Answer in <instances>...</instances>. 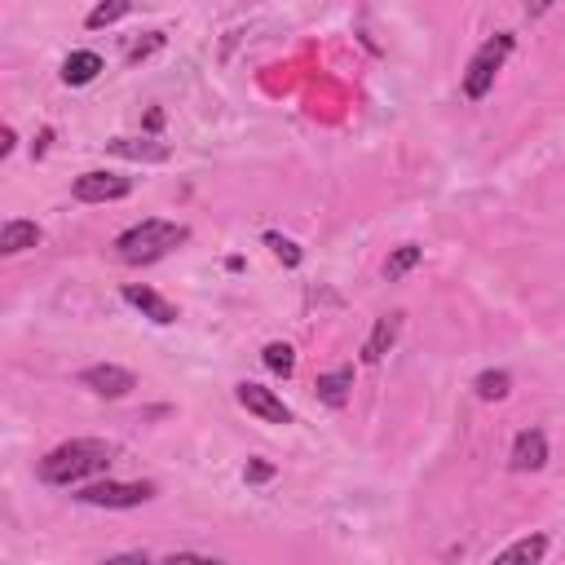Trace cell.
Here are the masks:
<instances>
[{"label":"cell","mask_w":565,"mask_h":565,"mask_svg":"<svg viewBox=\"0 0 565 565\" xmlns=\"http://www.w3.org/2000/svg\"><path fill=\"white\" fill-rule=\"evenodd\" d=\"M115 463V441L106 437H75V441H62L53 446L40 463H35V477L44 486H75L84 477H97Z\"/></svg>","instance_id":"cell-1"},{"label":"cell","mask_w":565,"mask_h":565,"mask_svg":"<svg viewBox=\"0 0 565 565\" xmlns=\"http://www.w3.org/2000/svg\"><path fill=\"white\" fill-rule=\"evenodd\" d=\"M185 238H190L185 225L163 221V216H150V221H141V225H132V230H124V234L115 238V256H119L124 265H154V260H163L168 252H177Z\"/></svg>","instance_id":"cell-2"},{"label":"cell","mask_w":565,"mask_h":565,"mask_svg":"<svg viewBox=\"0 0 565 565\" xmlns=\"http://www.w3.org/2000/svg\"><path fill=\"white\" fill-rule=\"evenodd\" d=\"M512 49H516L512 31H494V35L468 57V71H463V97H468V102H481V97L494 88V75H499L503 62L512 57Z\"/></svg>","instance_id":"cell-3"},{"label":"cell","mask_w":565,"mask_h":565,"mask_svg":"<svg viewBox=\"0 0 565 565\" xmlns=\"http://www.w3.org/2000/svg\"><path fill=\"white\" fill-rule=\"evenodd\" d=\"M75 499L88 508H141L154 499V486L150 481H93Z\"/></svg>","instance_id":"cell-4"},{"label":"cell","mask_w":565,"mask_h":565,"mask_svg":"<svg viewBox=\"0 0 565 565\" xmlns=\"http://www.w3.org/2000/svg\"><path fill=\"white\" fill-rule=\"evenodd\" d=\"M234 397H238V406H243V411H252V415H256V419H265V424H291V406H287L274 388H265V384L243 380V384L234 388Z\"/></svg>","instance_id":"cell-5"},{"label":"cell","mask_w":565,"mask_h":565,"mask_svg":"<svg viewBox=\"0 0 565 565\" xmlns=\"http://www.w3.org/2000/svg\"><path fill=\"white\" fill-rule=\"evenodd\" d=\"M79 384L88 393H97V397H128L137 388V375L124 371V366H115V362H97V366H84L79 371Z\"/></svg>","instance_id":"cell-6"},{"label":"cell","mask_w":565,"mask_h":565,"mask_svg":"<svg viewBox=\"0 0 565 565\" xmlns=\"http://www.w3.org/2000/svg\"><path fill=\"white\" fill-rule=\"evenodd\" d=\"M128 190H132V181L119 172H79L71 185V194L79 203H110V199H124Z\"/></svg>","instance_id":"cell-7"},{"label":"cell","mask_w":565,"mask_h":565,"mask_svg":"<svg viewBox=\"0 0 565 565\" xmlns=\"http://www.w3.org/2000/svg\"><path fill=\"white\" fill-rule=\"evenodd\" d=\"M124 300L132 305V309H141L150 322H159V327H168V322H177V305L172 300H163L154 287H141V282H128L124 287Z\"/></svg>","instance_id":"cell-8"},{"label":"cell","mask_w":565,"mask_h":565,"mask_svg":"<svg viewBox=\"0 0 565 565\" xmlns=\"http://www.w3.org/2000/svg\"><path fill=\"white\" fill-rule=\"evenodd\" d=\"M543 463H547V437L539 428L516 433V441H512V468L516 472H539Z\"/></svg>","instance_id":"cell-9"},{"label":"cell","mask_w":565,"mask_h":565,"mask_svg":"<svg viewBox=\"0 0 565 565\" xmlns=\"http://www.w3.org/2000/svg\"><path fill=\"white\" fill-rule=\"evenodd\" d=\"M397 331H402V313H384V318H375V327H371V335H366V344H362V362H380V358L393 349Z\"/></svg>","instance_id":"cell-10"},{"label":"cell","mask_w":565,"mask_h":565,"mask_svg":"<svg viewBox=\"0 0 565 565\" xmlns=\"http://www.w3.org/2000/svg\"><path fill=\"white\" fill-rule=\"evenodd\" d=\"M40 238H44V234H40L35 221H4V230H0V252H4V256H18V252L35 247Z\"/></svg>","instance_id":"cell-11"},{"label":"cell","mask_w":565,"mask_h":565,"mask_svg":"<svg viewBox=\"0 0 565 565\" xmlns=\"http://www.w3.org/2000/svg\"><path fill=\"white\" fill-rule=\"evenodd\" d=\"M102 71H106V62H102L97 53H88V49H79V53H71V57L62 62V79H66V84H93Z\"/></svg>","instance_id":"cell-12"},{"label":"cell","mask_w":565,"mask_h":565,"mask_svg":"<svg viewBox=\"0 0 565 565\" xmlns=\"http://www.w3.org/2000/svg\"><path fill=\"white\" fill-rule=\"evenodd\" d=\"M349 388H353V366H335V371L318 375V397L327 406H344L349 402Z\"/></svg>","instance_id":"cell-13"},{"label":"cell","mask_w":565,"mask_h":565,"mask_svg":"<svg viewBox=\"0 0 565 565\" xmlns=\"http://www.w3.org/2000/svg\"><path fill=\"white\" fill-rule=\"evenodd\" d=\"M106 150L110 154H124V159H150V163H163L168 159V146H159V141H132V137H115V141H106Z\"/></svg>","instance_id":"cell-14"},{"label":"cell","mask_w":565,"mask_h":565,"mask_svg":"<svg viewBox=\"0 0 565 565\" xmlns=\"http://www.w3.org/2000/svg\"><path fill=\"white\" fill-rule=\"evenodd\" d=\"M543 552H547V539H543V534H530V539H516L512 547H503L494 561H499V565H512V561H543Z\"/></svg>","instance_id":"cell-15"},{"label":"cell","mask_w":565,"mask_h":565,"mask_svg":"<svg viewBox=\"0 0 565 565\" xmlns=\"http://www.w3.org/2000/svg\"><path fill=\"white\" fill-rule=\"evenodd\" d=\"M419 260H424V247H419V243H402V247H397V252H393V256L384 260V278L393 282V278L411 274V269H415Z\"/></svg>","instance_id":"cell-16"},{"label":"cell","mask_w":565,"mask_h":565,"mask_svg":"<svg viewBox=\"0 0 565 565\" xmlns=\"http://www.w3.org/2000/svg\"><path fill=\"white\" fill-rule=\"evenodd\" d=\"M472 388H477L481 402H499V397H508L512 375H508V371H481V375L472 380Z\"/></svg>","instance_id":"cell-17"},{"label":"cell","mask_w":565,"mask_h":565,"mask_svg":"<svg viewBox=\"0 0 565 565\" xmlns=\"http://www.w3.org/2000/svg\"><path fill=\"white\" fill-rule=\"evenodd\" d=\"M260 358H265V366H269L274 375H291V371H296V353H291V344H282V340H269V344L260 349Z\"/></svg>","instance_id":"cell-18"},{"label":"cell","mask_w":565,"mask_h":565,"mask_svg":"<svg viewBox=\"0 0 565 565\" xmlns=\"http://www.w3.org/2000/svg\"><path fill=\"white\" fill-rule=\"evenodd\" d=\"M128 9H132V0H102V4H97V9L88 13V26H93V31H102V26L119 22V18L128 13Z\"/></svg>","instance_id":"cell-19"},{"label":"cell","mask_w":565,"mask_h":565,"mask_svg":"<svg viewBox=\"0 0 565 565\" xmlns=\"http://www.w3.org/2000/svg\"><path fill=\"white\" fill-rule=\"evenodd\" d=\"M265 243L274 247V256H278L282 265H300V247H296L291 238H282V234H265Z\"/></svg>","instance_id":"cell-20"},{"label":"cell","mask_w":565,"mask_h":565,"mask_svg":"<svg viewBox=\"0 0 565 565\" xmlns=\"http://www.w3.org/2000/svg\"><path fill=\"white\" fill-rule=\"evenodd\" d=\"M265 477H274V468H269V463H260V459H256V463H247V481H265Z\"/></svg>","instance_id":"cell-21"},{"label":"cell","mask_w":565,"mask_h":565,"mask_svg":"<svg viewBox=\"0 0 565 565\" xmlns=\"http://www.w3.org/2000/svg\"><path fill=\"white\" fill-rule=\"evenodd\" d=\"M552 4H556V0H525V13H530V18H543Z\"/></svg>","instance_id":"cell-22"},{"label":"cell","mask_w":565,"mask_h":565,"mask_svg":"<svg viewBox=\"0 0 565 565\" xmlns=\"http://www.w3.org/2000/svg\"><path fill=\"white\" fill-rule=\"evenodd\" d=\"M13 150V128H4V137H0V154H9Z\"/></svg>","instance_id":"cell-23"}]
</instances>
